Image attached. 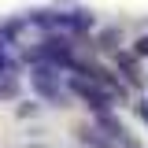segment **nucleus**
I'll use <instances>...</instances> for the list:
<instances>
[{"label":"nucleus","instance_id":"nucleus-4","mask_svg":"<svg viewBox=\"0 0 148 148\" xmlns=\"http://www.w3.org/2000/svg\"><path fill=\"white\" fill-rule=\"evenodd\" d=\"M22 30H30V18L26 15H11V18H4L0 22V41L8 45V48H22Z\"/></svg>","mask_w":148,"mask_h":148},{"label":"nucleus","instance_id":"nucleus-2","mask_svg":"<svg viewBox=\"0 0 148 148\" xmlns=\"http://www.w3.org/2000/svg\"><path fill=\"white\" fill-rule=\"evenodd\" d=\"M111 71H115V74L130 85V92H141V89H145V78H141V59H137L133 52H126V48H122L119 56H111Z\"/></svg>","mask_w":148,"mask_h":148},{"label":"nucleus","instance_id":"nucleus-5","mask_svg":"<svg viewBox=\"0 0 148 148\" xmlns=\"http://www.w3.org/2000/svg\"><path fill=\"white\" fill-rule=\"evenodd\" d=\"M78 141H82V148H119V145H111V141H108L96 126H92V122L78 126Z\"/></svg>","mask_w":148,"mask_h":148},{"label":"nucleus","instance_id":"nucleus-9","mask_svg":"<svg viewBox=\"0 0 148 148\" xmlns=\"http://www.w3.org/2000/svg\"><path fill=\"white\" fill-rule=\"evenodd\" d=\"M4 56H8V45H4V41H0V59H4Z\"/></svg>","mask_w":148,"mask_h":148},{"label":"nucleus","instance_id":"nucleus-1","mask_svg":"<svg viewBox=\"0 0 148 148\" xmlns=\"http://www.w3.org/2000/svg\"><path fill=\"white\" fill-rule=\"evenodd\" d=\"M26 78H30L34 100L52 104V108H67V74L59 71V67L34 63V67H26Z\"/></svg>","mask_w":148,"mask_h":148},{"label":"nucleus","instance_id":"nucleus-6","mask_svg":"<svg viewBox=\"0 0 148 148\" xmlns=\"http://www.w3.org/2000/svg\"><path fill=\"white\" fill-rule=\"evenodd\" d=\"M22 96V78L18 74H0V100H18Z\"/></svg>","mask_w":148,"mask_h":148},{"label":"nucleus","instance_id":"nucleus-7","mask_svg":"<svg viewBox=\"0 0 148 148\" xmlns=\"http://www.w3.org/2000/svg\"><path fill=\"white\" fill-rule=\"evenodd\" d=\"M37 111H41V100H22V104L15 108V115L18 119H34Z\"/></svg>","mask_w":148,"mask_h":148},{"label":"nucleus","instance_id":"nucleus-8","mask_svg":"<svg viewBox=\"0 0 148 148\" xmlns=\"http://www.w3.org/2000/svg\"><path fill=\"white\" fill-rule=\"evenodd\" d=\"M130 52L137 56V59H148V34H141V37H137V41H133V48H130Z\"/></svg>","mask_w":148,"mask_h":148},{"label":"nucleus","instance_id":"nucleus-3","mask_svg":"<svg viewBox=\"0 0 148 148\" xmlns=\"http://www.w3.org/2000/svg\"><path fill=\"white\" fill-rule=\"evenodd\" d=\"M92 52L100 56H119L122 52V26H100L96 34H92Z\"/></svg>","mask_w":148,"mask_h":148}]
</instances>
